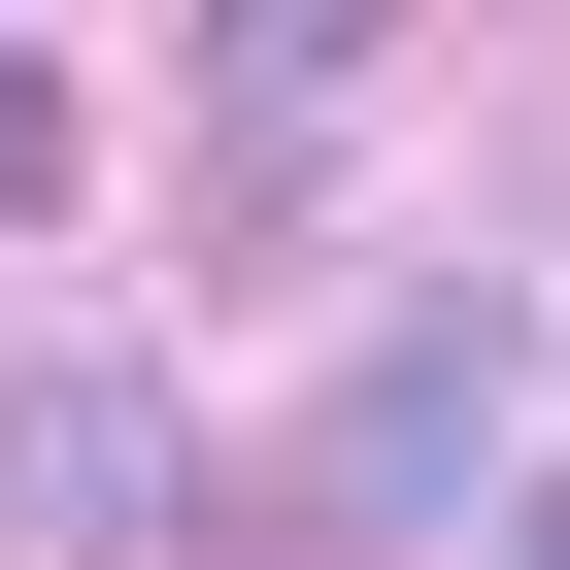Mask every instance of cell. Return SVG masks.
<instances>
[{"mask_svg":"<svg viewBox=\"0 0 570 570\" xmlns=\"http://www.w3.org/2000/svg\"><path fill=\"white\" fill-rule=\"evenodd\" d=\"M303 503H336V537H503V503H537V303H403V336L336 370Z\"/></svg>","mask_w":570,"mask_h":570,"instance_id":"obj_1","label":"cell"},{"mask_svg":"<svg viewBox=\"0 0 570 570\" xmlns=\"http://www.w3.org/2000/svg\"><path fill=\"white\" fill-rule=\"evenodd\" d=\"M168 503H202V436H168L135 336H0V537H35V570H135Z\"/></svg>","mask_w":570,"mask_h":570,"instance_id":"obj_2","label":"cell"},{"mask_svg":"<svg viewBox=\"0 0 570 570\" xmlns=\"http://www.w3.org/2000/svg\"><path fill=\"white\" fill-rule=\"evenodd\" d=\"M202 135H235V235H303L336 135H370V0H235L202 35Z\"/></svg>","mask_w":570,"mask_h":570,"instance_id":"obj_3","label":"cell"},{"mask_svg":"<svg viewBox=\"0 0 570 570\" xmlns=\"http://www.w3.org/2000/svg\"><path fill=\"white\" fill-rule=\"evenodd\" d=\"M0 202H68V68H35V35H0Z\"/></svg>","mask_w":570,"mask_h":570,"instance_id":"obj_4","label":"cell"},{"mask_svg":"<svg viewBox=\"0 0 570 570\" xmlns=\"http://www.w3.org/2000/svg\"><path fill=\"white\" fill-rule=\"evenodd\" d=\"M470 570H570V470H537V503H503V537H470Z\"/></svg>","mask_w":570,"mask_h":570,"instance_id":"obj_5","label":"cell"}]
</instances>
